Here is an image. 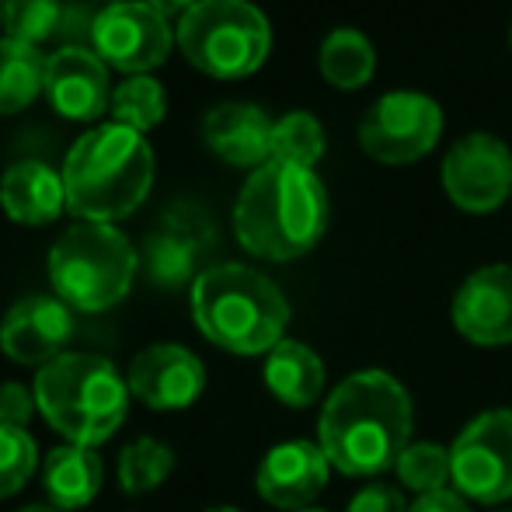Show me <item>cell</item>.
I'll return each mask as SVG.
<instances>
[{
  "mask_svg": "<svg viewBox=\"0 0 512 512\" xmlns=\"http://www.w3.org/2000/svg\"><path fill=\"white\" fill-rule=\"evenodd\" d=\"M60 18V0H4V11H0L7 39L25 42V46H42L60 28Z\"/></svg>",
  "mask_w": 512,
  "mask_h": 512,
  "instance_id": "cell-28",
  "label": "cell"
},
{
  "mask_svg": "<svg viewBox=\"0 0 512 512\" xmlns=\"http://www.w3.org/2000/svg\"><path fill=\"white\" fill-rule=\"evenodd\" d=\"M453 488L467 502L502 506L512 499V411L492 408L464 425L450 446Z\"/></svg>",
  "mask_w": 512,
  "mask_h": 512,
  "instance_id": "cell-8",
  "label": "cell"
},
{
  "mask_svg": "<svg viewBox=\"0 0 512 512\" xmlns=\"http://www.w3.org/2000/svg\"><path fill=\"white\" fill-rule=\"evenodd\" d=\"M509 46H512V32H509Z\"/></svg>",
  "mask_w": 512,
  "mask_h": 512,
  "instance_id": "cell-39",
  "label": "cell"
},
{
  "mask_svg": "<svg viewBox=\"0 0 512 512\" xmlns=\"http://www.w3.org/2000/svg\"><path fill=\"white\" fill-rule=\"evenodd\" d=\"M443 192L464 213H495L512 192V150L495 133H467L443 161Z\"/></svg>",
  "mask_w": 512,
  "mask_h": 512,
  "instance_id": "cell-10",
  "label": "cell"
},
{
  "mask_svg": "<svg viewBox=\"0 0 512 512\" xmlns=\"http://www.w3.org/2000/svg\"><path fill=\"white\" fill-rule=\"evenodd\" d=\"M74 314L60 297H21L0 321V349L21 366H46L70 352L74 338Z\"/></svg>",
  "mask_w": 512,
  "mask_h": 512,
  "instance_id": "cell-14",
  "label": "cell"
},
{
  "mask_svg": "<svg viewBox=\"0 0 512 512\" xmlns=\"http://www.w3.org/2000/svg\"><path fill=\"white\" fill-rule=\"evenodd\" d=\"M408 512H471V506H467V499L457 488H443V492L418 495L408 506Z\"/></svg>",
  "mask_w": 512,
  "mask_h": 512,
  "instance_id": "cell-32",
  "label": "cell"
},
{
  "mask_svg": "<svg viewBox=\"0 0 512 512\" xmlns=\"http://www.w3.org/2000/svg\"><path fill=\"white\" fill-rule=\"evenodd\" d=\"M35 405L67 443L102 446L129 415L126 373L98 352H63L35 373Z\"/></svg>",
  "mask_w": 512,
  "mask_h": 512,
  "instance_id": "cell-5",
  "label": "cell"
},
{
  "mask_svg": "<svg viewBox=\"0 0 512 512\" xmlns=\"http://www.w3.org/2000/svg\"><path fill=\"white\" fill-rule=\"evenodd\" d=\"M112 115L119 126L147 133V129H154L164 119V88L147 74L126 77L112 91Z\"/></svg>",
  "mask_w": 512,
  "mask_h": 512,
  "instance_id": "cell-26",
  "label": "cell"
},
{
  "mask_svg": "<svg viewBox=\"0 0 512 512\" xmlns=\"http://www.w3.org/2000/svg\"><path fill=\"white\" fill-rule=\"evenodd\" d=\"M178 49L216 81L255 74L272 49L269 18L248 0H203L178 21Z\"/></svg>",
  "mask_w": 512,
  "mask_h": 512,
  "instance_id": "cell-7",
  "label": "cell"
},
{
  "mask_svg": "<svg viewBox=\"0 0 512 512\" xmlns=\"http://www.w3.org/2000/svg\"><path fill=\"white\" fill-rule=\"evenodd\" d=\"M39 411L35 405V391L18 380L0 384V425H14V429H28L32 415Z\"/></svg>",
  "mask_w": 512,
  "mask_h": 512,
  "instance_id": "cell-30",
  "label": "cell"
},
{
  "mask_svg": "<svg viewBox=\"0 0 512 512\" xmlns=\"http://www.w3.org/2000/svg\"><path fill=\"white\" fill-rule=\"evenodd\" d=\"M21 512H63V509H56V506H25Z\"/></svg>",
  "mask_w": 512,
  "mask_h": 512,
  "instance_id": "cell-34",
  "label": "cell"
},
{
  "mask_svg": "<svg viewBox=\"0 0 512 512\" xmlns=\"http://www.w3.org/2000/svg\"><path fill=\"white\" fill-rule=\"evenodd\" d=\"M192 317L216 349L234 356H269L286 338L290 304L265 272L223 262L203 269L192 283Z\"/></svg>",
  "mask_w": 512,
  "mask_h": 512,
  "instance_id": "cell-4",
  "label": "cell"
},
{
  "mask_svg": "<svg viewBox=\"0 0 512 512\" xmlns=\"http://www.w3.org/2000/svg\"><path fill=\"white\" fill-rule=\"evenodd\" d=\"M154 185V150L119 122L84 133L63 161L67 209L84 223H115L143 206Z\"/></svg>",
  "mask_w": 512,
  "mask_h": 512,
  "instance_id": "cell-3",
  "label": "cell"
},
{
  "mask_svg": "<svg viewBox=\"0 0 512 512\" xmlns=\"http://www.w3.org/2000/svg\"><path fill=\"white\" fill-rule=\"evenodd\" d=\"M0 206L14 223L25 227H46V223L60 220L67 209V189H63V175H56L49 164L42 161H18L4 171L0 178Z\"/></svg>",
  "mask_w": 512,
  "mask_h": 512,
  "instance_id": "cell-19",
  "label": "cell"
},
{
  "mask_svg": "<svg viewBox=\"0 0 512 512\" xmlns=\"http://www.w3.org/2000/svg\"><path fill=\"white\" fill-rule=\"evenodd\" d=\"M265 387L286 408H310L324 394V363L310 345L283 338L265 356Z\"/></svg>",
  "mask_w": 512,
  "mask_h": 512,
  "instance_id": "cell-21",
  "label": "cell"
},
{
  "mask_svg": "<svg viewBox=\"0 0 512 512\" xmlns=\"http://www.w3.org/2000/svg\"><path fill=\"white\" fill-rule=\"evenodd\" d=\"M300 512H324V509H300Z\"/></svg>",
  "mask_w": 512,
  "mask_h": 512,
  "instance_id": "cell-36",
  "label": "cell"
},
{
  "mask_svg": "<svg viewBox=\"0 0 512 512\" xmlns=\"http://www.w3.org/2000/svg\"><path fill=\"white\" fill-rule=\"evenodd\" d=\"M46 67L39 46L0 39V115L25 112L46 91Z\"/></svg>",
  "mask_w": 512,
  "mask_h": 512,
  "instance_id": "cell-22",
  "label": "cell"
},
{
  "mask_svg": "<svg viewBox=\"0 0 512 512\" xmlns=\"http://www.w3.org/2000/svg\"><path fill=\"white\" fill-rule=\"evenodd\" d=\"M91 46L108 67L122 74H150L171 53V28L161 11L147 0L108 4L91 25Z\"/></svg>",
  "mask_w": 512,
  "mask_h": 512,
  "instance_id": "cell-11",
  "label": "cell"
},
{
  "mask_svg": "<svg viewBox=\"0 0 512 512\" xmlns=\"http://www.w3.org/2000/svg\"><path fill=\"white\" fill-rule=\"evenodd\" d=\"M411 398L384 370H359L331 391L317 422V443L331 467L349 478L394 471L411 443Z\"/></svg>",
  "mask_w": 512,
  "mask_h": 512,
  "instance_id": "cell-1",
  "label": "cell"
},
{
  "mask_svg": "<svg viewBox=\"0 0 512 512\" xmlns=\"http://www.w3.org/2000/svg\"><path fill=\"white\" fill-rule=\"evenodd\" d=\"M331 478V460L321 443L310 439H290V443L272 446L262 457L255 474V488L262 502L272 509L300 512L324 492Z\"/></svg>",
  "mask_w": 512,
  "mask_h": 512,
  "instance_id": "cell-15",
  "label": "cell"
},
{
  "mask_svg": "<svg viewBox=\"0 0 512 512\" xmlns=\"http://www.w3.org/2000/svg\"><path fill=\"white\" fill-rule=\"evenodd\" d=\"M328 192L310 168L269 161L244 182L234 203V234L248 255L293 262L328 230Z\"/></svg>",
  "mask_w": 512,
  "mask_h": 512,
  "instance_id": "cell-2",
  "label": "cell"
},
{
  "mask_svg": "<svg viewBox=\"0 0 512 512\" xmlns=\"http://www.w3.org/2000/svg\"><path fill=\"white\" fill-rule=\"evenodd\" d=\"M39 471V443L28 429L0 425V499H11Z\"/></svg>",
  "mask_w": 512,
  "mask_h": 512,
  "instance_id": "cell-29",
  "label": "cell"
},
{
  "mask_svg": "<svg viewBox=\"0 0 512 512\" xmlns=\"http://www.w3.org/2000/svg\"><path fill=\"white\" fill-rule=\"evenodd\" d=\"M495 512H512V509H495Z\"/></svg>",
  "mask_w": 512,
  "mask_h": 512,
  "instance_id": "cell-38",
  "label": "cell"
},
{
  "mask_svg": "<svg viewBox=\"0 0 512 512\" xmlns=\"http://www.w3.org/2000/svg\"><path fill=\"white\" fill-rule=\"evenodd\" d=\"M105 485V464L91 446L63 443L53 446L42 460V488L49 506L63 512H77L98 499Z\"/></svg>",
  "mask_w": 512,
  "mask_h": 512,
  "instance_id": "cell-20",
  "label": "cell"
},
{
  "mask_svg": "<svg viewBox=\"0 0 512 512\" xmlns=\"http://www.w3.org/2000/svg\"><path fill=\"white\" fill-rule=\"evenodd\" d=\"M0 11H4V4H0Z\"/></svg>",
  "mask_w": 512,
  "mask_h": 512,
  "instance_id": "cell-40",
  "label": "cell"
},
{
  "mask_svg": "<svg viewBox=\"0 0 512 512\" xmlns=\"http://www.w3.org/2000/svg\"><path fill=\"white\" fill-rule=\"evenodd\" d=\"M46 98L60 115L74 122H91L112 108V84L108 67L95 49L67 46L49 56Z\"/></svg>",
  "mask_w": 512,
  "mask_h": 512,
  "instance_id": "cell-17",
  "label": "cell"
},
{
  "mask_svg": "<svg viewBox=\"0 0 512 512\" xmlns=\"http://www.w3.org/2000/svg\"><path fill=\"white\" fill-rule=\"evenodd\" d=\"M398 481L415 495L443 492L453 481L450 450L439 443H408V450L398 460Z\"/></svg>",
  "mask_w": 512,
  "mask_h": 512,
  "instance_id": "cell-27",
  "label": "cell"
},
{
  "mask_svg": "<svg viewBox=\"0 0 512 512\" xmlns=\"http://www.w3.org/2000/svg\"><path fill=\"white\" fill-rule=\"evenodd\" d=\"M272 126L276 122L258 105L248 102H223L209 108L203 119V140L220 161L230 168L258 171L272 161Z\"/></svg>",
  "mask_w": 512,
  "mask_h": 512,
  "instance_id": "cell-18",
  "label": "cell"
},
{
  "mask_svg": "<svg viewBox=\"0 0 512 512\" xmlns=\"http://www.w3.org/2000/svg\"><path fill=\"white\" fill-rule=\"evenodd\" d=\"M171 471H175V450L154 436H136L133 443H126L119 453V464H115L119 488L126 495L157 492L171 478Z\"/></svg>",
  "mask_w": 512,
  "mask_h": 512,
  "instance_id": "cell-24",
  "label": "cell"
},
{
  "mask_svg": "<svg viewBox=\"0 0 512 512\" xmlns=\"http://www.w3.org/2000/svg\"><path fill=\"white\" fill-rule=\"evenodd\" d=\"M443 108L418 91L377 98L359 122V147L380 164H415L439 143Z\"/></svg>",
  "mask_w": 512,
  "mask_h": 512,
  "instance_id": "cell-9",
  "label": "cell"
},
{
  "mask_svg": "<svg viewBox=\"0 0 512 512\" xmlns=\"http://www.w3.org/2000/svg\"><path fill=\"white\" fill-rule=\"evenodd\" d=\"M453 328L481 349L512 345V265L471 272L453 297Z\"/></svg>",
  "mask_w": 512,
  "mask_h": 512,
  "instance_id": "cell-16",
  "label": "cell"
},
{
  "mask_svg": "<svg viewBox=\"0 0 512 512\" xmlns=\"http://www.w3.org/2000/svg\"><path fill=\"white\" fill-rule=\"evenodd\" d=\"M206 512H241L237 506H213V509H206Z\"/></svg>",
  "mask_w": 512,
  "mask_h": 512,
  "instance_id": "cell-35",
  "label": "cell"
},
{
  "mask_svg": "<svg viewBox=\"0 0 512 512\" xmlns=\"http://www.w3.org/2000/svg\"><path fill=\"white\" fill-rule=\"evenodd\" d=\"M154 11H161L164 18H171V14H189L196 4H203V0H147Z\"/></svg>",
  "mask_w": 512,
  "mask_h": 512,
  "instance_id": "cell-33",
  "label": "cell"
},
{
  "mask_svg": "<svg viewBox=\"0 0 512 512\" xmlns=\"http://www.w3.org/2000/svg\"><path fill=\"white\" fill-rule=\"evenodd\" d=\"M324 157V129L310 112H290L272 126V161L310 168Z\"/></svg>",
  "mask_w": 512,
  "mask_h": 512,
  "instance_id": "cell-25",
  "label": "cell"
},
{
  "mask_svg": "<svg viewBox=\"0 0 512 512\" xmlns=\"http://www.w3.org/2000/svg\"><path fill=\"white\" fill-rule=\"evenodd\" d=\"M345 512H408V502L401 495L398 485H387V481H373L366 485L356 499L349 502Z\"/></svg>",
  "mask_w": 512,
  "mask_h": 512,
  "instance_id": "cell-31",
  "label": "cell"
},
{
  "mask_svg": "<svg viewBox=\"0 0 512 512\" xmlns=\"http://www.w3.org/2000/svg\"><path fill=\"white\" fill-rule=\"evenodd\" d=\"M108 4H122V0H108Z\"/></svg>",
  "mask_w": 512,
  "mask_h": 512,
  "instance_id": "cell-37",
  "label": "cell"
},
{
  "mask_svg": "<svg viewBox=\"0 0 512 512\" xmlns=\"http://www.w3.org/2000/svg\"><path fill=\"white\" fill-rule=\"evenodd\" d=\"M133 244L112 223H74L49 251V283L70 310L98 314L126 300L136 276Z\"/></svg>",
  "mask_w": 512,
  "mask_h": 512,
  "instance_id": "cell-6",
  "label": "cell"
},
{
  "mask_svg": "<svg viewBox=\"0 0 512 512\" xmlns=\"http://www.w3.org/2000/svg\"><path fill=\"white\" fill-rule=\"evenodd\" d=\"M317 67L321 77L331 88L356 91L363 84H370L373 70H377V49L356 28H335L328 39L321 42V53H317Z\"/></svg>",
  "mask_w": 512,
  "mask_h": 512,
  "instance_id": "cell-23",
  "label": "cell"
},
{
  "mask_svg": "<svg viewBox=\"0 0 512 512\" xmlns=\"http://www.w3.org/2000/svg\"><path fill=\"white\" fill-rule=\"evenodd\" d=\"M126 384L150 411H182L196 405L206 391V366L192 349L175 342H154L133 356Z\"/></svg>",
  "mask_w": 512,
  "mask_h": 512,
  "instance_id": "cell-12",
  "label": "cell"
},
{
  "mask_svg": "<svg viewBox=\"0 0 512 512\" xmlns=\"http://www.w3.org/2000/svg\"><path fill=\"white\" fill-rule=\"evenodd\" d=\"M216 241V230L199 206L178 203L164 213L157 230L147 237V279L157 290H182L203 272L199 262Z\"/></svg>",
  "mask_w": 512,
  "mask_h": 512,
  "instance_id": "cell-13",
  "label": "cell"
}]
</instances>
